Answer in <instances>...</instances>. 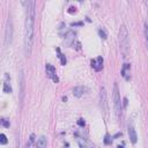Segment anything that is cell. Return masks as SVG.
<instances>
[{
	"label": "cell",
	"mask_w": 148,
	"mask_h": 148,
	"mask_svg": "<svg viewBox=\"0 0 148 148\" xmlns=\"http://www.w3.org/2000/svg\"><path fill=\"white\" fill-rule=\"evenodd\" d=\"M119 47L123 57H127L130 51V42H128V31L125 25H121L119 29Z\"/></svg>",
	"instance_id": "2"
},
{
	"label": "cell",
	"mask_w": 148,
	"mask_h": 148,
	"mask_svg": "<svg viewBox=\"0 0 148 148\" xmlns=\"http://www.w3.org/2000/svg\"><path fill=\"white\" fill-rule=\"evenodd\" d=\"M45 71H46L47 76H49L52 81H54L56 83L59 82V77H58V75H57V73H56V68H54L52 65L46 64V66H45Z\"/></svg>",
	"instance_id": "6"
},
{
	"label": "cell",
	"mask_w": 148,
	"mask_h": 148,
	"mask_svg": "<svg viewBox=\"0 0 148 148\" xmlns=\"http://www.w3.org/2000/svg\"><path fill=\"white\" fill-rule=\"evenodd\" d=\"M113 105H114L116 113H117V116L119 117V116H120V113H121L123 105H121V101H120V94H119V89H118L117 83H114V84H113Z\"/></svg>",
	"instance_id": "3"
},
{
	"label": "cell",
	"mask_w": 148,
	"mask_h": 148,
	"mask_svg": "<svg viewBox=\"0 0 148 148\" xmlns=\"http://www.w3.org/2000/svg\"><path fill=\"white\" fill-rule=\"evenodd\" d=\"M98 35H99V37L103 38V39H106V37H108V35H106V32H105L104 29H98Z\"/></svg>",
	"instance_id": "15"
},
{
	"label": "cell",
	"mask_w": 148,
	"mask_h": 148,
	"mask_svg": "<svg viewBox=\"0 0 148 148\" xmlns=\"http://www.w3.org/2000/svg\"><path fill=\"white\" fill-rule=\"evenodd\" d=\"M86 91H87V88L83 86H76L73 88V95L75 97H81Z\"/></svg>",
	"instance_id": "9"
},
{
	"label": "cell",
	"mask_w": 148,
	"mask_h": 148,
	"mask_svg": "<svg viewBox=\"0 0 148 148\" xmlns=\"http://www.w3.org/2000/svg\"><path fill=\"white\" fill-rule=\"evenodd\" d=\"M104 142H105V143H109V142H110V141H109V135H108V134L105 135V140H104Z\"/></svg>",
	"instance_id": "21"
},
{
	"label": "cell",
	"mask_w": 148,
	"mask_h": 148,
	"mask_svg": "<svg viewBox=\"0 0 148 148\" xmlns=\"http://www.w3.org/2000/svg\"><path fill=\"white\" fill-rule=\"evenodd\" d=\"M74 38H75V32H74L73 30H69V31L65 35V39L68 40V42H69V40H73Z\"/></svg>",
	"instance_id": "14"
},
{
	"label": "cell",
	"mask_w": 148,
	"mask_h": 148,
	"mask_svg": "<svg viewBox=\"0 0 148 148\" xmlns=\"http://www.w3.org/2000/svg\"><path fill=\"white\" fill-rule=\"evenodd\" d=\"M128 138H130V141L132 143H135L136 140H138V135H136V132L134 130L133 126H130L128 127Z\"/></svg>",
	"instance_id": "11"
},
{
	"label": "cell",
	"mask_w": 148,
	"mask_h": 148,
	"mask_svg": "<svg viewBox=\"0 0 148 148\" xmlns=\"http://www.w3.org/2000/svg\"><path fill=\"white\" fill-rule=\"evenodd\" d=\"M2 90H3L6 94H10V92H12L10 79H9L8 73H5V76H3V87H2Z\"/></svg>",
	"instance_id": "8"
},
{
	"label": "cell",
	"mask_w": 148,
	"mask_h": 148,
	"mask_svg": "<svg viewBox=\"0 0 148 148\" xmlns=\"http://www.w3.org/2000/svg\"><path fill=\"white\" fill-rule=\"evenodd\" d=\"M34 141V134H31V136H30V140H29V143L27 142V145L24 146V148H30V145H31V142Z\"/></svg>",
	"instance_id": "19"
},
{
	"label": "cell",
	"mask_w": 148,
	"mask_h": 148,
	"mask_svg": "<svg viewBox=\"0 0 148 148\" xmlns=\"http://www.w3.org/2000/svg\"><path fill=\"white\" fill-rule=\"evenodd\" d=\"M118 148H123V146H118Z\"/></svg>",
	"instance_id": "22"
},
{
	"label": "cell",
	"mask_w": 148,
	"mask_h": 148,
	"mask_svg": "<svg viewBox=\"0 0 148 148\" xmlns=\"http://www.w3.org/2000/svg\"><path fill=\"white\" fill-rule=\"evenodd\" d=\"M99 105H101V109H102L104 116H106L108 111H109V103H108V98H106V90L104 87H102L101 91H99Z\"/></svg>",
	"instance_id": "4"
},
{
	"label": "cell",
	"mask_w": 148,
	"mask_h": 148,
	"mask_svg": "<svg viewBox=\"0 0 148 148\" xmlns=\"http://www.w3.org/2000/svg\"><path fill=\"white\" fill-rule=\"evenodd\" d=\"M143 32H145V43H146V47L148 49V21L145 22V29H143Z\"/></svg>",
	"instance_id": "13"
},
{
	"label": "cell",
	"mask_w": 148,
	"mask_h": 148,
	"mask_svg": "<svg viewBox=\"0 0 148 148\" xmlns=\"http://www.w3.org/2000/svg\"><path fill=\"white\" fill-rule=\"evenodd\" d=\"M0 143L1 145H6L7 143V138H6V135L3 133L0 134Z\"/></svg>",
	"instance_id": "17"
},
{
	"label": "cell",
	"mask_w": 148,
	"mask_h": 148,
	"mask_svg": "<svg viewBox=\"0 0 148 148\" xmlns=\"http://www.w3.org/2000/svg\"><path fill=\"white\" fill-rule=\"evenodd\" d=\"M91 67L96 72H99L103 68V58L102 57H97L96 59H92L91 60Z\"/></svg>",
	"instance_id": "7"
},
{
	"label": "cell",
	"mask_w": 148,
	"mask_h": 148,
	"mask_svg": "<svg viewBox=\"0 0 148 148\" xmlns=\"http://www.w3.org/2000/svg\"><path fill=\"white\" fill-rule=\"evenodd\" d=\"M90 148H92V147H90Z\"/></svg>",
	"instance_id": "24"
},
{
	"label": "cell",
	"mask_w": 148,
	"mask_h": 148,
	"mask_svg": "<svg viewBox=\"0 0 148 148\" xmlns=\"http://www.w3.org/2000/svg\"><path fill=\"white\" fill-rule=\"evenodd\" d=\"M77 123H79V125H80V126H83V125H84L83 119H79V121H77Z\"/></svg>",
	"instance_id": "20"
},
{
	"label": "cell",
	"mask_w": 148,
	"mask_h": 148,
	"mask_svg": "<svg viewBox=\"0 0 148 148\" xmlns=\"http://www.w3.org/2000/svg\"><path fill=\"white\" fill-rule=\"evenodd\" d=\"M12 36H13V24H12V20H8L7 25H6V31H5V44L6 45L10 44Z\"/></svg>",
	"instance_id": "5"
},
{
	"label": "cell",
	"mask_w": 148,
	"mask_h": 148,
	"mask_svg": "<svg viewBox=\"0 0 148 148\" xmlns=\"http://www.w3.org/2000/svg\"><path fill=\"white\" fill-rule=\"evenodd\" d=\"M57 51H58V53H59V58H60V62H61V65H66V58H65V56L60 53L59 49H58Z\"/></svg>",
	"instance_id": "16"
},
{
	"label": "cell",
	"mask_w": 148,
	"mask_h": 148,
	"mask_svg": "<svg viewBox=\"0 0 148 148\" xmlns=\"http://www.w3.org/2000/svg\"><path fill=\"white\" fill-rule=\"evenodd\" d=\"M36 148H39V147H36Z\"/></svg>",
	"instance_id": "23"
},
{
	"label": "cell",
	"mask_w": 148,
	"mask_h": 148,
	"mask_svg": "<svg viewBox=\"0 0 148 148\" xmlns=\"http://www.w3.org/2000/svg\"><path fill=\"white\" fill-rule=\"evenodd\" d=\"M1 125H2L3 127H9V121H8L7 119L2 118V119H1Z\"/></svg>",
	"instance_id": "18"
},
{
	"label": "cell",
	"mask_w": 148,
	"mask_h": 148,
	"mask_svg": "<svg viewBox=\"0 0 148 148\" xmlns=\"http://www.w3.org/2000/svg\"><path fill=\"white\" fill-rule=\"evenodd\" d=\"M25 3V21H24V46L25 54L29 56L34 42L35 31V1H27Z\"/></svg>",
	"instance_id": "1"
},
{
	"label": "cell",
	"mask_w": 148,
	"mask_h": 148,
	"mask_svg": "<svg viewBox=\"0 0 148 148\" xmlns=\"http://www.w3.org/2000/svg\"><path fill=\"white\" fill-rule=\"evenodd\" d=\"M130 64H124L123 65V68H121V75L126 79V80H130Z\"/></svg>",
	"instance_id": "12"
},
{
	"label": "cell",
	"mask_w": 148,
	"mask_h": 148,
	"mask_svg": "<svg viewBox=\"0 0 148 148\" xmlns=\"http://www.w3.org/2000/svg\"><path fill=\"white\" fill-rule=\"evenodd\" d=\"M18 80H20V86H21V90H20L21 98H20V101L22 102V99H23V94H24V74H23V71H20Z\"/></svg>",
	"instance_id": "10"
}]
</instances>
